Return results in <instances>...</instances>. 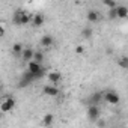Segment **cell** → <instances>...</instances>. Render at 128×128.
<instances>
[{
  "label": "cell",
  "instance_id": "1",
  "mask_svg": "<svg viewBox=\"0 0 128 128\" xmlns=\"http://www.w3.org/2000/svg\"><path fill=\"white\" fill-rule=\"evenodd\" d=\"M29 21H30V17H29L26 12H23V11H17V12H15V15H14V23H15L17 26L29 24Z\"/></svg>",
  "mask_w": 128,
  "mask_h": 128
},
{
  "label": "cell",
  "instance_id": "2",
  "mask_svg": "<svg viewBox=\"0 0 128 128\" xmlns=\"http://www.w3.org/2000/svg\"><path fill=\"white\" fill-rule=\"evenodd\" d=\"M104 100H106L108 104H114V106L120 102V96H119V94L114 92V90H107V92L104 94Z\"/></svg>",
  "mask_w": 128,
  "mask_h": 128
},
{
  "label": "cell",
  "instance_id": "3",
  "mask_svg": "<svg viewBox=\"0 0 128 128\" xmlns=\"http://www.w3.org/2000/svg\"><path fill=\"white\" fill-rule=\"evenodd\" d=\"M12 108H15V100L11 98V96H8L2 104H0V110H2L3 113H8V112H11Z\"/></svg>",
  "mask_w": 128,
  "mask_h": 128
},
{
  "label": "cell",
  "instance_id": "4",
  "mask_svg": "<svg viewBox=\"0 0 128 128\" xmlns=\"http://www.w3.org/2000/svg\"><path fill=\"white\" fill-rule=\"evenodd\" d=\"M100 116H101V110L98 106H90L88 108V118L90 120H98V119H101Z\"/></svg>",
  "mask_w": 128,
  "mask_h": 128
},
{
  "label": "cell",
  "instance_id": "5",
  "mask_svg": "<svg viewBox=\"0 0 128 128\" xmlns=\"http://www.w3.org/2000/svg\"><path fill=\"white\" fill-rule=\"evenodd\" d=\"M27 71L29 72H32V74H35L36 77H38V74L42 71V66H41V63H38V62H29L27 63Z\"/></svg>",
  "mask_w": 128,
  "mask_h": 128
},
{
  "label": "cell",
  "instance_id": "6",
  "mask_svg": "<svg viewBox=\"0 0 128 128\" xmlns=\"http://www.w3.org/2000/svg\"><path fill=\"white\" fill-rule=\"evenodd\" d=\"M60 80H62V74L59 72V71H51V72H48V82L54 86V84H57V83H60Z\"/></svg>",
  "mask_w": 128,
  "mask_h": 128
},
{
  "label": "cell",
  "instance_id": "7",
  "mask_svg": "<svg viewBox=\"0 0 128 128\" xmlns=\"http://www.w3.org/2000/svg\"><path fill=\"white\" fill-rule=\"evenodd\" d=\"M42 92H44L45 95H48V96H57V95H59V89H57L56 86H53V84H47V86H44Z\"/></svg>",
  "mask_w": 128,
  "mask_h": 128
},
{
  "label": "cell",
  "instance_id": "8",
  "mask_svg": "<svg viewBox=\"0 0 128 128\" xmlns=\"http://www.w3.org/2000/svg\"><path fill=\"white\" fill-rule=\"evenodd\" d=\"M86 17H88V21H89V23H96V21H100V18H101V17H100V12L95 11V9L88 11Z\"/></svg>",
  "mask_w": 128,
  "mask_h": 128
},
{
  "label": "cell",
  "instance_id": "9",
  "mask_svg": "<svg viewBox=\"0 0 128 128\" xmlns=\"http://www.w3.org/2000/svg\"><path fill=\"white\" fill-rule=\"evenodd\" d=\"M53 44H54V39H53V36H51V35H44V36L41 38V45H42V47L50 48Z\"/></svg>",
  "mask_w": 128,
  "mask_h": 128
},
{
  "label": "cell",
  "instance_id": "10",
  "mask_svg": "<svg viewBox=\"0 0 128 128\" xmlns=\"http://www.w3.org/2000/svg\"><path fill=\"white\" fill-rule=\"evenodd\" d=\"M21 56H23V60H26V62L29 63V62H32V60H33V57H35V51H33L32 48H29V47H27V48H24V51H23V54H21Z\"/></svg>",
  "mask_w": 128,
  "mask_h": 128
},
{
  "label": "cell",
  "instance_id": "11",
  "mask_svg": "<svg viewBox=\"0 0 128 128\" xmlns=\"http://www.w3.org/2000/svg\"><path fill=\"white\" fill-rule=\"evenodd\" d=\"M116 12H118V18H126L128 17V8L126 6H118Z\"/></svg>",
  "mask_w": 128,
  "mask_h": 128
},
{
  "label": "cell",
  "instance_id": "12",
  "mask_svg": "<svg viewBox=\"0 0 128 128\" xmlns=\"http://www.w3.org/2000/svg\"><path fill=\"white\" fill-rule=\"evenodd\" d=\"M33 26H36V27H41L42 24H44V21H45V18H44V15H41V14H36L35 17H33Z\"/></svg>",
  "mask_w": 128,
  "mask_h": 128
},
{
  "label": "cell",
  "instance_id": "13",
  "mask_svg": "<svg viewBox=\"0 0 128 128\" xmlns=\"http://www.w3.org/2000/svg\"><path fill=\"white\" fill-rule=\"evenodd\" d=\"M53 120H54V116H53L51 113H47V114L42 118V124H44V126H50V125L53 124Z\"/></svg>",
  "mask_w": 128,
  "mask_h": 128
},
{
  "label": "cell",
  "instance_id": "14",
  "mask_svg": "<svg viewBox=\"0 0 128 128\" xmlns=\"http://www.w3.org/2000/svg\"><path fill=\"white\" fill-rule=\"evenodd\" d=\"M118 65H119L122 70H128V56H122V57H119Z\"/></svg>",
  "mask_w": 128,
  "mask_h": 128
},
{
  "label": "cell",
  "instance_id": "15",
  "mask_svg": "<svg viewBox=\"0 0 128 128\" xmlns=\"http://www.w3.org/2000/svg\"><path fill=\"white\" fill-rule=\"evenodd\" d=\"M23 51H24V47H23V44H20V42H15V44L12 45V53H15V54H23Z\"/></svg>",
  "mask_w": 128,
  "mask_h": 128
},
{
  "label": "cell",
  "instance_id": "16",
  "mask_svg": "<svg viewBox=\"0 0 128 128\" xmlns=\"http://www.w3.org/2000/svg\"><path fill=\"white\" fill-rule=\"evenodd\" d=\"M101 100H102V94H101V92H96V94H94V95L90 96V102H92V106H96Z\"/></svg>",
  "mask_w": 128,
  "mask_h": 128
},
{
  "label": "cell",
  "instance_id": "17",
  "mask_svg": "<svg viewBox=\"0 0 128 128\" xmlns=\"http://www.w3.org/2000/svg\"><path fill=\"white\" fill-rule=\"evenodd\" d=\"M82 35H83V38H84V39H90V38H92V35H94V30H92L90 27H84V29H83V32H82Z\"/></svg>",
  "mask_w": 128,
  "mask_h": 128
},
{
  "label": "cell",
  "instance_id": "18",
  "mask_svg": "<svg viewBox=\"0 0 128 128\" xmlns=\"http://www.w3.org/2000/svg\"><path fill=\"white\" fill-rule=\"evenodd\" d=\"M102 3H104V6H107L108 9H114V8H118V6H119V5L114 2V0H104Z\"/></svg>",
  "mask_w": 128,
  "mask_h": 128
},
{
  "label": "cell",
  "instance_id": "19",
  "mask_svg": "<svg viewBox=\"0 0 128 128\" xmlns=\"http://www.w3.org/2000/svg\"><path fill=\"white\" fill-rule=\"evenodd\" d=\"M44 60V53L42 51H35V57H33V62H38V63H42Z\"/></svg>",
  "mask_w": 128,
  "mask_h": 128
},
{
  "label": "cell",
  "instance_id": "20",
  "mask_svg": "<svg viewBox=\"0 0 128 128\" xmlns=\"http://www.w3.org/2000/svg\"><path fill=\"white\" fill-rule=\"evenodd\" d=\"M108 17H110V18H118V12H116V8H114V9H108Z\"/></svg>",
  "mask_w": 128,
  "mask_h": 128
},
{
  "label": "cell",
  "instance_id": "21",
  "mask_svg": "<svg viewBox=\"0 0 128 128\" xmlns=\"http://www.w3.org/2000/svg\"><path fill=\"white\" fill-rule=\"evenodd\" d=\"M76 53H77V54H83V53H84V47H83V45H77V47H76Z\"/></svg>",
  "mask_w": 128,
  "mask_h": 128
},
{
  "label": "cell",
  "instance_id": "22",
  "mask_svg": "<svg viewBox=\"0 0 128 128\" xmlns=\"http://www.w3.org/2000/svg\"><path fill=\"white\" fill-rule=\"evenodd\" d=\"M96 125H98L100 128H104V126H106V122H104V119H98V120H96Z\"/></svg>",
  "mask_w": 128,
  "mask_h": 128
},
{
  "label": "cell",
  "instance_id": "23",
  "mask_svg": "<svg viewBox=\"0 0 128 128\" xmlns=\"http://www.w3.org/2000/svg\"><path fill=\"white\" fill-rule=\"evenodd\" d=\"M5 33V26L2 24V26H0V35H3Z\"/></svg>",
  "mask_w": 128,
  "mask_h": 128
}]
</instances>
